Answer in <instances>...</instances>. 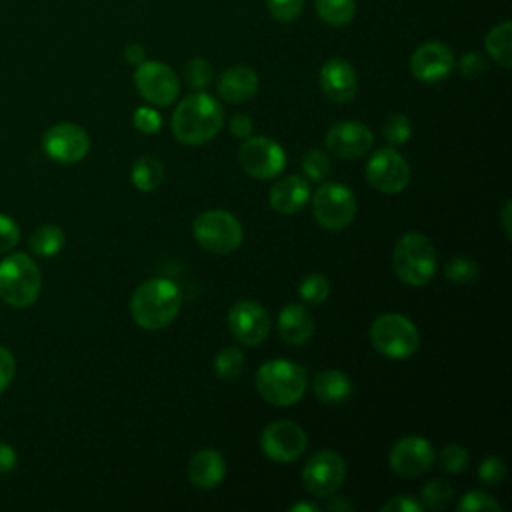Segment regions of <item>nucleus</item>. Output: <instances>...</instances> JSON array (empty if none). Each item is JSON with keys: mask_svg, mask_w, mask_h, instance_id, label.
Instances as JSON below:
<instances>
[{"mask_svg": "<svg viewBox=\"0 0 512 512\" xmlns=\"http://www.w3.org/2000/svg\"><path fill=\"white\" fill-rule=\"evenodd\" d=\"M224 122L222 106L206 92H196L180 100L172 114V134L186 146H198L212 140Z\"/></svg>", "mask_w": 512, "mask_h": 512, "instance_id": "f257e3e1", "label": "nucleus"}, {"mask_svg": "<svg viewBox=\"0 0 512 512\" xmlns=\"http://www.w3.org/2000/svg\"><path fill=\"white\" fill-rule=\"evenodd\" d=\"M182 292L170 278H150L142 282L130 300V314L144 330L168 326L180 312Z\"/></svg>", "mask_w": 512, "mask_h": 512, "instance_id": "f03ea898", "label": "nucleus"}, {"mask_svg": "<svg viewBox=\"0 0 512 512\" xmlns=\"http://www.w3.org/2000/svg\"><path fill=\"white\" fill-rule=\"evenodd\" d=\"M308 386L306 370L292 360L274 358L256 372V390L272 406L296 404Z\"/></svg>", "mask_w": 512, "mask_h": 512, "instance_id": "7ed1b4c3", "label": "nucleus"}, {"mask_svg": "<svg viewBox=\"0 0 512 512\" xmlns=\"http://www.w3.org/2000/svg\"><path fill=\"white\" fill-rule=\"evenodd\" d=\"M396 276L408 286L428 284L438 268L436 248L428 236L420 232H406L398 238L392 254Z\"/></svg>", "mask_w": 512, "mask_h": 512, "instance_id": "20e7f679", "label": "nucleus"}, {"mask_svg": "<svg viewBox=\"0 0 512 512\" xmlns=\"http://www.w3.org/2000/svg\"><path fill=\"white\" fill-rule=\"evenodd\" d=\"M42 276L36 262L22 254H10L0 262V298L12 308H28L36 302Z\"/></svg>", "mask_w": 512, "mask_h": 512, "instance_id": "39448f33", "label": "nucleus"}, {"mask_svg": "<svg viewBox=\"0 0 512 512\" xmlns=\"http://www.w3.org/2000/svg\"><path fill=\"white\" fill-rule=\"evenodd\" d=\"M372 346L386 358H410L420 344V336L410 318L398 312L380 314L370 326Z\"/></svg>", "mask_w": 512, "mask_h": 512, "instance_id": "423d86ee", "label": "nucleus"}, {"mask_svg": "<svg viewBox=\"0 0 512 512\" xmlns=\"http://www.w3.org/2000/svg\"><path fill=\"white\" fill-rule=\"evenodd\" d=\"M192 234L196 242L212 254H230L244 238L240 220L220 208L200 212L192 222Z\"/></svg>", "mask_w": 512, "mask_h": 512, "instance_id": "0eeeda50", "label": "nucleus"}, {"mask_svg": "<svg viewBox=\"0 0 512 512\" xmlns=\"http://www.w3.org/2000/svg\"><path fill=\"white\" fill-rule=\"evenodd\" d=\"M312 214L326 230H342L356 216V198L340 182H322L312 196Z\"/></svg>", "mask_w": 512, "mask_h": 512, "instance_id": "6e6552de", "label": "nucleus"}, {"mask_svg": "<svg viewBox=\"0 0 512 512\" xmlns=\"http://www.w3.org/2000/svg\"><path fill=\"white\" fill-rule=\"evenodd\" d=\"M346 478V462L334 450H320L312 454L302 468L304 488L318 498L334 496Z\"/></svg>", "mask_w": 512, "mask_h": 512, "instance_id": "1a4fd4ad", "label": "nucleus"}, {"mask_svg": "<svg viewBox=\"0 0 512 512\" xmlns=\"http://www.w3.org/2000/svg\"><path fill=\"white\" fill-rule=\"evenodd\" d=\"M238 162L248 176L270 180L284 170L286 154L282 146L272 138L248 136L238 150Z\"/></svg>", "mask_w": 512, "mask_h": 512, "instance_id": "9d476101", "label": "nucleus"}, {"mask_svg": "<svg viewBox=\"0 0 512 512\" xmlns=\"http://www.w3.org/2000/svg\"><path fill=\"white\" fill-rule=\"evenodd\" d=\"M134 84L138 94L154 106H170L180 92L176 72L158 60L140 62L134 72Z\"/></svg>", "mask_w": 512, "mask_h": 512, "instance_id": "9b49d317", "label": "nucleus"}, {"mask_svg": "<svg viewBox=\"0 0 512 512\" xmlns=\"http://www.w3.org/2000/svg\"><path fill=\"white\" fill-rule=\"evenodd\" d=\"M366 180L384 194H398L410 182V166L394 146L380 148L366 162Z\"/></svg>", "mask_w": 512, "mask_h": 512, "instance_id": "f8f14e48", "label": "nucleus"}, {"mask_svg": "<svg viewBox=\"0 0 512 512\" xmlns=\"http://www.w3.org/2000/svg\"><path fill=\"white\" fill-rule=\"evenodd\" d=\"M42 148L54 162L76 164L88 154L90 136L82 126L74 122H60L44 132Z\"/></svg>", "mask_w": 512, "mask_h": 512, "instance_id": "ddd939ff", "label": "nucleus"}, {"mask_svg": "<svg viewBox=\"0 0 512 512\" xmlns=\"http://www.w3.org/2000/svg\"><path fill=\"white\" fill-rule=\"evenodd\" d=\"M308 446L304 428L290 420H276L262 430L260 448L274 462H294Z\"/></svg>", "mask_w": 512, "mask_h": 512, "instance_id": "4468645a", "label": "nucleus"}, {"mask_svg": "<svg viewBox=\"0 0 512 512\" xmlns=\"http://www.w3.org/2000/svg\"><path fill=\"white\" fill-rule=\"evenodd\" d=\"M228 328L244 346H256L270 332V316L256 300H238L228 312Z\"/></svg>", "mask_w": 512, "mask_h": 512, "instance_id": "2eb2a0df", "label": "nucleus"}, {"mask_svg": "<svg viewBox=\"0 0 512 512\" xmlns=\"http://www.w3.org/2000/svg\"><path fill=\"white\" fill-rule=\"evenodd\" d=\"M372 130L358 120H342L328 128L326 148L330 154L342 160L360 158L372 148Z\"/></svg>", "mask_w": 512, "mask_h": 512, "instance_id": "dca6fc26", "label": "nucleus"}, {"mask_svg": "<svg viewBox=\"0 0 512 512\" xmlns=\"http://www.w3.org/2000/svg\"><path fill=\"white\" fill-rule=\"evenodd\" d=\"M390 468L402 478L424 474L434 462L432 444L422 436H404L390 448Z\"/></svg>", "mask_w": 512, "mask_h": 512, "instance_id": "f3484780", "label": "nucleus"}, {"mask_svg": "<svg viewBox=\"0 0 512 512\" xmlns=\"http://www.w3.org/2000/svg\"><path fill=\"white\" fill-rule=\"evenodd\" d=\"M454 68L452 50L436 40L420 44L410 56V72L416 80L432 84L444 80Z\"/></svg>", "mask_w": 512, "mask_h": 512, "instance_id": "a211bd4d", "label": "nucleus"}, {"mask_svg": "<svg viewBox=\"0 0 512 512\" xmlns=\"http://www.w3.org/2000/svg\"><path fill=\"white\" fill-rule=\"evenodd\" d=\"M320 88L326 94V98H330L332 102L338 104H346L350 100H354L356 90H358V78H356V70L352 68V64L344 58H330L322 64L320 74Z\"/></svg>", "mask_w": 512, "mask_h": 512, "instance_id": "6ab92c4d", "label": "nucleus"}, {"mask_svg": "<svg viewBox=\"0 0 512 512\" xmlns=\"http://www.w3.org/2000/svg\"><path fill=\"white\" fill-rule=\"evenodd\" d=\"M258 92V74L244 64L226 68L218 78V94L230 104L250 100Z\"/></svg>", "mask_w": 512, "mask_h": 512, "instance_id": "aec40b11", "label": "nucleus"}, {"mask_svg": "<svg viewBox=\"0 0 512 512\" xmlns=\"http://www.w3.org/2000/svg\"><path fill=\"white\" fill-rule=\"evenodd\" d=\"M310 198V186L302 176L290 174L280 178L268 194L270 206L278 214H294L298 212Z\"/></svg>", "mask_w": 512, "mask_h": 512, "instance_id": "412c9836", "label": "nucleus"}, {"mask_svg": "<svg viewBox=\"0 0 512 512\" xmlns=\"http://www.w3.org/2000/svg\"><path fill=\"white\" fill-rule=\"evenodd\" d=\"M226 474L224 456L214 448H202L192 454L188 462V480L198 488H214Z\"/></svg>", "mask_w": 512, "mask_h": 512, "instance_id": "4be33fe9", "label": "nucleus"}, {"mask_svg": "<svg viewBox=\"0 0 512 512\" xmlns=\"http://www.w3.org/2000/svg\"><path fill=\"white\" fill-rule=\"evenodd\" d=\"M278 332L292 346L308 342L314 334L312 314L302 304H286L278 314Z\"/></svg>", "mask_w": 512, "mask_h": 512, "instance_id": "5701e85b", "label": "nucleus"}, {"mask_svg": "<svg viewBox=\"0 0 512 512\" xmlns=\"http://www.w3.org/2000/svg\"><path fill=\"white\" fill-rule=\"evenodd\" d=\"M314 396L324 404H340L344 402L352 392L350 378L340 370H322L312 380Z\"/></svg>", "mask_w": 512, "mask_h": 512, "instance_id": "b1692460", "label": "nucleus"}, {"mask_svg": "<svg viewBox=\"0 0 512 512\" xmlns=\"http://www.w3.org/2000/svg\"><path fill=\"white\" fill-rule=\"evenodd\" d=\"M488 56L502 68L512 66V22L504 20L496 24L484 40Z\"/></svg>", "mask_w": 512, "mask_h": 512, "instance_id": "393cba45", "label": "nucleus"}, {"mask_svg": "<svg viewBox=\"0 0 512 512\" xmlns=\"http://www.w3.org/2000/svg\"><path fill=\"white\" fill-rule=\"evenodd\" d=\"M130 176H132V184L142 190V192H152L156 190L162 180H164V166L162 162L152 156V154H144L140 158L134 160L132 164V170H130Z\"/></svg>", "mask_w": 512, "mask_h": 512, "instance_id": "a878e982", "label": "nucleus"}, {"mask_svg": "<svg viewBox=\"0 0 512 512\" xmlns=\"http://www.w3.org/2000/svg\"><path fill=\"white\" fill-rule=\"evenodd\" d=\"M66 236L56 224H40L28 238V246L36 256L52 258L64 248Z\"/></svg>", "mask_w": 512, "mask_h": 512, "instance_id": "bb28decb", "label": "nucleus"}, {"mask_svg": "<svg viewBox=\"0 0 512 512\" xmlns=\"http://www.w3.org/2000/svg\"><path fill=\"white\" fill-rule=\"evenodd\" d=\"M314 8L322 22L340 28L352 22L356 14V0H314Z\"/></svg>", "mask_w": 512, "mask_h": 512, "instance_id": "cd10ccee", "label": "nucleus"}, {"mask_svg": "<svg viewBox=\"0 0 512 512\" xmlns=\"http://www.w3.org/2000/svg\"><path fill=\"white\" fill-rule=\"evenodd\" d=\"M244 352L236 346H228L222 348L216 358H214V370L220 378L224 380H234L236 376H240V372L244 370Z\"/></svg>", "mask_w": 512, "mask_h": 512, "instance_id": "c85d7f7f", "label": "nucleus"}, {"mask_svg": "<svg viewBox=\"0 0 512 512\" xmlns=\"http://www.w3.org/2000/svg\"><path fill=\"white\" fill-rule=\"evenodd\" d=\"M298 294L302 298V302L306 304H312V306H318L322 304L328 294H330V282L324 274L320 272H314V274H308L302 282H300V288H298Z\"/></svg>", "mask_w": 512, "mask_h": 512, "instance_id": "c756f323", "label": "nucleus"}, {"mask_svg": "<svg viewBox=\"0 0 512 512\" xmlns=\"http://www.w3.org/2000/svg\"><path fill=\"white\" fill-rule=\"evenodd\" d=\"M452 500V486L440 478L430 480L422 486L420 504L430 510H442Z\"/></svg>", "mask_w": 512, "mask_h": 512, "instance_id": "7c9ffc66", "label": "nucleus"}, {"mask_svg": "<svg viewBox=\"0 0 512 512\" xmlns=\"http://www.w3.org/2000/svg\"><path fill=\"white\" fill-rule=\"evenodd\" d=\"M302 170L312 182H322L332 172L330 156L318 148H312L302 156Z\"/></svg>", "mask_w": 512, "mask_h": 512, "instance_id": "2f4dec72", "label": "nucleus"}, {"mask_svg": "<svg viewBox=\"0 0 512 512\" xmlns=\"http://www.w3.org/2000/svg\"><path fill=\"white\" fill-rule=\"evenodd\" d=\"M212 76H214L212 66L204 58H192L184 66V80H186V84L190 88L198 90V92L204 90L212 82Z\"/></svg>", "mask_w": 512, "mask_h": 512, "instance_id": "473e14b6", "label": "nucleus"}, {"mask_svg": "<svg viewBox=\"0 0 512 512\" xmlns=\"http://www.w3.org/2000/svg\"><path fill=\"white\" fill-rule=\"evenodd\" d=\"M412 134V126L408 116L404 114H392L384 126H382V136L390 146H402L410 140Z\"/></svg>", "mask_w": 512, "mask_h": 512, "instance_id": "72a5a7b5", "label": "nucleus"}, {"mask_svg": "<svg viewBox=\"0 0 512 512\" xmlns=\"http://www.w3.org/2000/svg\"><path fill=\"white\" fill-rule=\"evenodd\" d=\"M444 272H446V278H450L456 284H470L478 276V266L474 260H470L466 256H454L446 264Z\"/></svg>", "mask_w": 512, "mask_h": 512, "instance_id": "f704fd0d", "label": "nucleus"}, {"mask_svg": "<svg viewBox=\"0 0 512 512\" xmlns=\"http://www.w3.org/2000/svg\"><path fill=\"white\" fill-rule=\"evenodd\" d=\"M458 512H482V510H490V512H498L500 504L486 492L480 490H470L464 496H460L458 504H456Z\"/></svg>", "mask_w": 512, "mask_h": 512, "instance_id": "c9c22d12", "label": "nucleus"}, {"mask_svg": "<svg viewBox=\"0 0 512 512\" xmlns=\"http://www.w3.org/2000/svg\"><path fill=\"white\" fill-rule=\"evenodd\" d=\"M302 4H304V0H266L268 14L276 22H282V24L296 20L302 12Z\"/></svg>", "mask_w": 512, "mask_h": 512, "instance_id": "e433bc0d", "label": "nucleus"}, {"mask_svg": "<svg viewBox=\"0 0 512 512\" xmlns=\"http://www.w3.org/2000/svg\"><path fill=\"white\" fill-rule=\"evenodd\" d=\"M438 458H440L442 470H446L450 474H458V472H462L468 466V452L462 446H458V444L444 446L440 450Z\"/></svg>", "mask_w": 512, "mask_h": 512, "instance_id": "4c0bfd02", "label": "nucleus"}, {"mask_svg": "<svg viewBox=\"0 0 512 512\" xmlns=\"http://www.w3.org/2000/svg\"><path fill=\"white\" fill-rule=\"evenodd\" d=\"M506 476V466L500 458L496 456H488L480 462L478 466V478L484 482V484H500Z\"/></svg>", "mask_w": 512, "mask_h": 512, "instance_id": "58836bf2", "label": "nucleus"}, {"mask_svg": "<svg viewBox=\"0 0 512 512\" xmlns=\"http://www.w3.org/2000/svg\"><path fill=\"white\" fill-rule=\"evenodd\" d=\"M132 120H134V126L140 132H144V134H156L160 130V126H162V116L154 108H150V106L136 108Z\"/></svg>", "mask_w": 512, "mask_h": 512, "instance_id": "ea45409f", "label": "nucleus"}, {"mask_svg": "<svg viewBox=\"0 0 512 512\" xmlns=\"http://www.w3.org/2000/svg\"><path fill=\"white\" fill-rule=\"evenodd\" d=\"M20 240V228L14 218L0 214V254L10 252Z\"/></svg>", "mask_w": 512, "mask_h": 512, "instance_id": "a19ab883", "label": "nucleus"}, {"mask_svg": "<svg viewBox=\"0 0 512 512\" xmlns=\"http://www.w3.org/2000/svg\"><path fill=\"white\" fill-rule=\"evenodd\" d=\"M488 68L486 58L478 52H466L460 60H458V70L462 76L466 78H478L480 74H484Z\"/></svg>", "mask_w": 512, "mask_h": 512, "instance_id": "79ce46f5", "label": "nucleus"}, {"mask_svg": "<svg viewBox=\"0 0 512 512\" xmlns=\"http://www.w3.org/2000/svg\"><path fill=\"white\" fill-rule=\"evenodd\" d=\"M382 512H422L424 506L420 504V500H416L414 496L410 494H404V496H394L390 498L388 502H384L380 506Z\"/></svg>", "mask_w": 512, "mask_h": 512, "instance_id": "37998d69", "label": "nucleus"}, {"mask_svg": "<svg viewBox=\"0 0 512 512\" xmlns=\"http://www.w3.org/2000/svg\"><path fill=\"white\" fill-rule=\"evenodd\" d=\"M14 372H16V362H14L12 352L8 348L0 346V392H4L10 386Z\"/></svg>", "mask_w": 512, "mask_h": 512, "instance_id": "c03bdc74", "label": "nucleus"}, {"mask_svg": "<svg viewBox=\"0 0 512 512\" xmlns=\"http://www.w3.org/2000/svg\"><path fill=\"white\" fill-rule=\"evenodd\" d=\"M252 128H254V124H252L250 116H246V114H234L228 122L230 134L238 140H246L248 136H252Z\"/></svg>", "mask_w": 512, "mask_h": 512, "instance_id": "a18cd8bd", "label": "nucleus"}, {"mask_svg": "<svg viewBox=\"0 0 512 512\" xmlns=\"http://www.w3.org/2000/svg\"><path fill=\"white\" fill-rule=\"evenodd\" d=\"M16 462H18L16 450L10 444L0 442V474L12 472L16 468Z\"/></svg>", "mask_w": 512, "mask_h": 512, "instance_id": "49530a36", "label": "nucleus"}, {"mask_svg": "<svg viewBox=\"0 0 512 512\" xmlns=\"http://www.w3.org/2000/svg\"><path fill=\"white\" fill-rule=\"evenodd\" d=\"M124 58L130 62V64H140V62H144L146 60V50H144V46H140L138 42H132V44H128L126 48H124Z\"/></svg>", "mask_w": 512, "mask_h": 512, "instance_id": "de8ad7c7", "label": "nucleus"}, {"mask_svg": "<svg viewBox=\"0 0 512 512\" xmlns=\"http://www.w3.org/2000/svg\"><path fill=\"white\" fill-rule=\"evenodd\" d=\"M330 498V502H328V510L330 512H348V510H354V504L352 502H348V500H344V498H340V496H328Z\"/></svg>", "mask_w": 512, "mask_h": 512, "instance_id": "09e8293b", "label": "nucleus"}, {"mask_svg": "<svg viewBox=\"0 0 512 512\" xmlns=\"http://www.w3.org/2000/svg\"><path fill=\"white\" fill-rule=\"evenodd\" d=\"M510 206H512L510 200H506L502 206V226H504L506 238H510Z\"/></svg>", "mask_w": 512, "mask_h": 512, "instance_id": "8fccbe9b", "label": "nucleus"}, {"mask_svg": "<svg viewBox=\"0 0 512 512\" xmlns=\"http://www.w3.org/2000/svg\"><path fill=\"white\" fill-rule=\"evenodd\" d=\"M320 506L312 504V502H298L294 506H290V512H318Z\"/></svg>", "mask_w": 512, "mask_h": 512, "instance_id": "3c124183", "label": "nucleus"}]
</instances>
